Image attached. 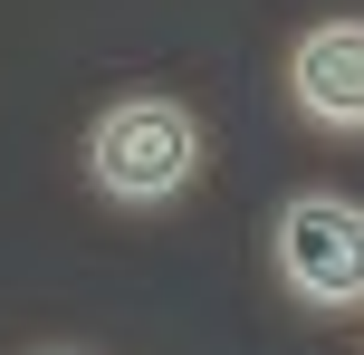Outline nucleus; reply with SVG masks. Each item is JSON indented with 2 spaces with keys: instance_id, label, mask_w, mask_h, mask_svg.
I'll return each mask as SVG.
<instances>
[{
  "instance_id": "3",
  "label": "nucleus",
  "mask_w": 364,
  "mask_h": 355,
  "mask_svg": "<svg viewBox=\"0 0 364 355\" xmlns=\"http://www.w3.org/2000/svg\"><path fill=\"white\" fill-rule=\"evenodd\" d=\"M288 106H297V125L336 134V144H364V10H336L316 29H297Z\"/></svg>"
},
{
  "instance_id": "2",
  "label": "nucleus",
  "mask_w": 364,
  "mask_h": 355,
  "mask_svg": "<svg viewBox=\"0 0 364 355\" xmlns=\"http://www.w3.org/2000/svg\"><path fill=\"white\" fill-rule=\"evenodd\" d=\"M269 269L316 317L364 307V202L355 192H288L269 221Z\"/></svg>"
},
{
  "instance_id": "4",
  "label": "nucleus",
  "mask_w": 364,
  "mask_h": 355,
  "mask_svg": "<svg viewBox=\"0 0 364 355\" xmlns=\"http://www.w3.org/2000/svg\"><path fill=\"white\" fill-rule=\"evenodd\" d=\"M38 355H87V346H38Z\"/></svg>"
},
{
  "instance_id": "1",
  "label": "nucleus",
  "mask_w": 364,
  "mask_h": 355,
  "mask_svg": "<svg viewBox=\"0 0 364 355\" xmlns=\"http://www.w3.org/2000/svg\"><path fill=\"white\" fill-rule=\"evenodd\" d=\"M201 164H211V134H201V115L182 106V96H164V87L115 96L87 125V192L115 202V211L182 202V192L201 183Z\"/></svg>"
}]
</instances>
